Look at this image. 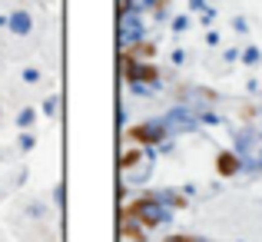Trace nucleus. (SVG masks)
<instances>
[{
	"label": "nucleus",
	"instance_id": "1",
	"mask_svg": "<svg viewBox=\"0 0 262 242\" xmlns=\"http://www.w3.org/2000/svg\"><path fill=\"white\" fill-rule=\"evenodd\" d=\"M126 216H129V219H143L146 226H156V223H160V209H156V203H149V199H143V203L129 206Z\"/></svg>",
	"mask_w": 262,
	"mask_h": 242
},
{
	"label": "nucleus",
	"instance_id": "2",
	"mask_svg": "<svg viewBox=\"0 0 262 242\" xmlns=\"http://www.w3.org/2000/svg\"><path fill=\"white\" fill-rule=\"evenodd\" d=\"M133 140H156V133L149 126H140V129H133Z\"/></svg>",
	"mask_w": 262,
	"mask_h": 242
},
{
	"label": "nucleus",
	"instance_id": "3",
	"mask_svg": "<svg viewBox=\"0 0 262 242\" xmlns=\"http://www.w3.org/2000/svg\"><path fill=\"white\" fill-rule=\"evenodd\" d=\"M219 166H223V172H232V169H236V163H232V156H223V163H219Z\"/></svg>",
	"mask_w": 262,
	"mask_h": 242
},
{
	"label": "nucleus",
	"instance_id": "4",
	"mask_svg": "<svg viewBox=\"0 0 262 242\" xmlns=\"http://www.w3.org/2000/svg\"><path fill=\"white\" fill-rule=\"evenodd\" d=\"M163 242H189V239H183V236H173V239H163Z\"/></svg>",
	"mask_w": 262,
	"mask_h": 242
}]
</instances>
